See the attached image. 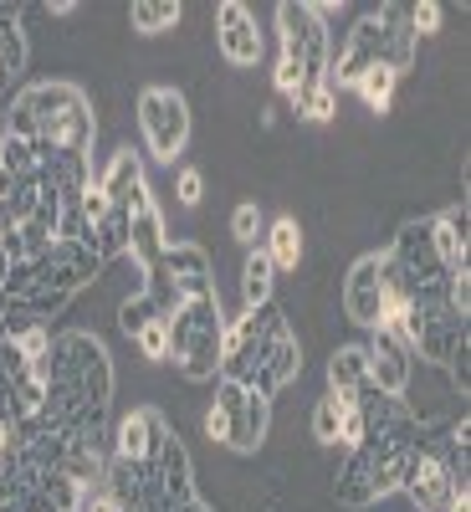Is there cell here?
<instances>
[{
	"label": "cell",
	"mask_w": 471,
	"mask_h": 512,
	"mask_svg": "<svg viewBox=\"0 0 471 512\" xmlns=\"http://www.w3.org/2000/svg\"><path fill=\"white\" fill-rule=\"evenodd\" d=\"M180 16H185L180 0H134V6H128V21H134V31H139V36L175 31V26H180Z\"/></svg>",
	"instance_id": "4316f807"
},
{
	"label": "cell",
	"mask_w": 471,
	"mask_h": 512,
	"mask_svg": "<svg viewBox=\"0 0 471 512\" xmlns=\"http://www.w3.org/2000/svg\"><path fill=\"white\" fill-rule=\"evenodd\" d=\"M221 349H226V313L221 297H190L169 313V359L190 384L221 379Z\"/></svg>",
	"instance_id": "ba28073f"
},
{
	"label": "cell",
	"mask_w": 471,
	"mask_h": 512,
	"mask_svg": "<svg viewBox=\"0 0 471 512\" xmlns=\"http://www.w3.org/2000/svg\"><path fill=\"white\" fill-rule=\"evenodd\" d=\"M287 313L277 303L267 308H251L236 323H226V349H221V379L241 384V390H262V364H267V344H272V328Z\"/></svg>",
	"instance_id": "8fae6325"
},
{
	"label": "cell",
	"mask_w": 471,
	"mask_h": 512,
	"mask_svg": "<svg viewBox=\"0 0 471 512\" xmlns=\"http://www.w3.org/2000/svg\"><path fill=\"white\" fill-rule=\"evenodd\" d=\"M364 436V425H359V395L344 400V395H323L313 405V441L318 446H359Z\"/></svg>",
	"instance_id": "ffe728a7"
},
{
	"label": "cell",
	"mask_w": 471,
	"mask_h": 512,
	"mask_svg": "<svg viewBox=\"0 0 471 512\" xmlns=\"http://www.w3.org/2000/svg\"><path fill=\"white\" fill-rule=\"evenodd\" d=\"M175 431V425L164 420V410H154V405H139V410H128L118 425H113V456H123V461H149L154 456V446Z\"/></svg>",
	"instance_id": "ac0fdd59"
},
{
	"label": "cell",
	"mask_w": 471,
	"mask_h": 512,
	"mask_svg": "<svg viewBox=\"0 0 471 512\" xmlns=\"http://www.w3.org/2000/svg\"><path fill=\"white\" fill-rule=\"evenodd\" d=\"M103 267H108V262H103L98 251H88L82 241L62 236V241H52L47 251H41L36 262H16V267H11L6 297H11L16 313H26V318H36V323L52 328V318H62L72 297L103 277Z\"/></svg>",
	"instance_id": "3957f363"
},
{
	"label": "cell",
	"mask_w": 471,
	"mask_h": 512,
	"mask_svg": "<svg viewBox=\"0 0 471 512\" xmlns=\"http://www.w3.org/2000/svg\"><path fill=\"white\" fill-rule=\"evenodd\" d=\"M98 492L108 497L113 512H154V492H149V472L139 461H123L108 451L103 461V477H98Z\"/></svg>",
	"instance_id": "d6986e66"
},
{
	"label": "cell",
	"mask_w": 471,
	"mask_h": 512,
	"mask_svg": "<svg viewBox=\"0 0 471 512\" xmlns=\"http://www.w3.org/2000/svg\"><path fill=\"white\" fill-rule=\"evenodd\" d=\"M175 195H180V205H200L205 200V175H200V169H180V175H175Z\"/></svg>",
	"instance_id": "d6a6232c"
},
{
	"label": "cell",
	"mask_w": 471,
	"mask_h": 512,
	"mask_svg": "<svg viewBox=\"0 0 471 512\" xmlns=\"http://www.w3.org/2000/svg\"><path fill=\"white\" fill-rule=\"evenodd\" d=\"M400 492L415 502V512H441V507H451L456 497H466V492H456V482H451V472H446V461L436 456L431 441L415 451V461H410V472H405Z\"/></svg>",
	"instance_id": "2e32d148"
},
{
	"label": "cell",
	"mask_w": 471,
	"mask_h": 512,
	"mask_svg": "<svg viewBox=\"0 0 471 512\" xmlns=\"http://www.w3.org/2000/svg\"><path fill=\"white\" fill-rule=\"evenodd\" d=\"M441 512H471V502H466V497H456V502H451V507H441Z\"/></svg>",
	"instance_id": "74e56055"
},
{
	"label": "cell",
	"mask_w": 471,
	"mask_h": 512,
	"mask_svg": "<svg viewBox=\"0 0 471 512\" xmlns=\"http://www.w3.org/2000/svg\"><path fill=\"white\" fill-rule=\"evenodd\" d=\"M262 251H267L272 272H292L297 262H303V231H297V216H277L262 231Z\"/></svg>",
	"instance_id": "484cf974"
},
{
	"label": "cell",
	"mask_w": 471,
	"mask_h": 512,
	"mask_svg": "<svg viewBox=\"0 0 471 512\" xmlns=\"http://www.w3.org/2000/svg\"><path fill=\"white\" fill-rule=\"evenodd\" d=\"M364 390H374L369 384V349L364 344H338L333 359H328V395L354 400Z\"/></svg>",
	"instance_id": "7402d4cb"
},
{
	"label": "cell",
	"mask_w": 471,
	"mask_h": 512,
	"mask_svg": "<svg viewBox=\"0 0 471 512\" xmlns=\"http://www.w3.org/2000/svg\"><path fill=\"white\" fill-rule=\"evenodd\" d=\"M333 31L313 0H282L277 6V93L297 98L328 82Z\"/></svg>",
	"instance_id": "52a82bcc"
},
{
	"label": "cell",
	"mask_w": 471,
	"mask_h": 512,
	"mask_svg": "<svg viewBox=\"0 0 471 512\" xmlns=\"http://www.w3.org/2000/svg\"><path fill=\"white\" fill-rule=\"evenodd\" d=\"M139 287L154 297V308L169 318L180 303H190V297H210L216 292V267H210V256L190 241H175V246H164L154 262L144 267Z\"/></svg>",
	"instance_id": "9c48e42d"
},
{
	"label": "cell",
	"mask_w": 471,
	"mask_h": 512,
	"mask_svg": "<svg viewBox=\"0 0 471 512\" xmlns=\"http://www.w3.org/2000/svg\"><path fill=\"white\" fill-rule=\"evenodd\" d=\"M139 134L144 154L159 164H175L190 144V103L175 88H144L139 93Z\"/></svg>",
	"instance_id": "7c38bea8"
},
{
	"label": "cell",
	"mask_w": 471,
	"mask_h": 512,
	"mask_svg": "<svg viewBox=\"0 0 471 512\" xmlns=\"http://www.w3.org/2000/svg\"><path fill=\"white\" fill-rule=\"evenodd\" d=\"M297 374H303V344H297L292 323L282 318L272 328V344H267V364H262V395H282L287 384H297Z\"/></svg>",
	"instance_id": "44dd1931"
},
{
	"label": "cell",
	"mask_w": 471,
	"mask_h": 512,
	"mask_svg": "<svg viewBox=\"0 0 471 512\" xmlns=\"http://www.w3.org/2000/svg\"><path fill=\"white\" fill-rule=\"evenodd\" d=\"M6 318H11V297H6V287H0V328H6Z\"/></svg>",
	"instance_id": "8d00e7d4"
},
{
	"label": "cell",
	"mask_w": 471,
	"mask_h": 512,
	"mask_svg": "<svg viewBox=\"0 0 471 512\" xmlns=\"http://www.w3.org/2000/svg\"><path fill=\"white\" fill-rule=\"evenodd\" d=\"M154 318H164V313L154 308V297H149L144 287H134V292H128L123 303H118V328H123L128 338H134V333H144ZM164 323H169V318H164Z\"/></svg>",
	"instance_id": "f1b7e54d"
},
{
	"label": "cell",
	"mask_w": 471,
	"mask_h": 512,
	"mask_svg": "<svg viewBox=\"0 0 471 512\" xmlns=\"http://www.w3.org/2000/svg\"><path fill=\"white\" fill-rule=\"evenodd\" d=\"M364 349H369V384L379 395H390V400H405L410 369H415L405 338L395 328H374V344H364Z\"/></svg>",
	"instance_id": "e0dca14e"
},
{
	"label": "cell",
	"mask_w": 471,
	"mask_h": 512,
	"mask_svg": "<svg viewBox=\"0 0 471 512\" xmlns=\"http://www.w3.org/2000/svg\"><path fill=\"white\" fill-rule=\"evenodd\" d=\"M272 292H277V272H272V262H267V251H262V246H251V251H246V262H241V313L267 308V303H272Z\"/></svg>",
	"instance_id": "d4e9b609"
},
{
	"label": "cell",
	"mask_w": 471,
	"mask_h": 512,
	"mask_svg": "<svg viewBox=\"0 0 471 512\" xmlns=\"http://www.w3.org/2000/svg\"><path fill=\"white\" fill-rule=\"evenodd\" d=\"M287 103H292V113H297V118H313V123H328V118L338 113V93L328 88V82H323V88H308V93L287 98Z\"/></svg>",
	"instance_id": "f546056e"
},
{
	"label": "cell",
	"mask_w": 471,
	"mask_h": 512,
	"mask_svg": "<svg viewBox=\"0 0 471 512\" xmlns=\"http://www.w3.org/2000/svg\"><path fill=\"white\" fill-rule=\"evenodd\" d=\"M410 26H415V36L441 31V6H436V0H420V6H410Z\"/></svg>",
	"instance_id": "836d02e7"
},
{
	"label": "cell",
	"mask_w": 471,
	"mask_h": 512,
	"mask_svg": "<svg viewBox=\"0 0 471 512\" xmlns=\"http://www.w3.org/2000/svg\"><path fill=\"white\" fill-rule=\"evenodd\" d=\"M431 236H436V251H441L446 272L471 277V267H466V200L461 205H446L441 216H431Z\"/></svg>",
	"instance_id": "603a6c76"
},
{
	"label": "cell",
	"mask_w": 471,
	"mask_h": 512,
	"mask_svg": "<svg viewBox=\"0 0 471 512\" xmlns=\"http://www.w3.org/2000/svg\"><path fill=\"white\" fill-rule=\"evenodd\" d=\"M0 134L21 139L31 149H67L88 154L98 139L93 98L77 82H31L6 108H0Z\"/></svg>",
	"instance_id": "7a4b0ae2"
},
{
	"label": "cell",
	"mask_w": 471,
	"mask_h": 512,
	"mask_svg": "<svg viewBox=\"0 0 471 512\" xmlns=\"http://www.w3.org/2000/svg\"><path fill=\"white\" fill-rule=\"evenodd\" d=\"M420 446H425V431H420L415 410L405 420H395V425H384V431H369L359 446H349L344 466H338V477H333L338 507L364 512L379 497L400 492V482H405V472H410V461H415Z\"/></svg>",
	"instance_id": "277c9868"
},
{
	"label": "cell",
	"mask_w": 471,
	"mask_h": 512,
	"mask_svg": "<svg viewBox=\"0 0 471 512\" xmlns=\"http://www.w3.org/2000/svg\"><path fill=\"white\" fill-rule=\"evenodd\" d=\"M395 88H400V72H390V67H374V72H364V77L354 82V93L364 98L369 113H390Z\"/></svg>",
	"instance_id": "83f0119b"
},
{
	"label": "cell",
	"mask_w": 471,
	"mask_h": 512,
	"mask_svg": "<svg viewBox=\"0 0 471 512\" xmlns=\"http://www.w3.org/2000/svg\"><path fill=\"white\" fill-rule=\"evenodd\" d=\"M216 47L231 67H256L267 57L262 26H256V16L241 6V0H221L216 6Z\"/></svg>",
	"instance_id": "9a60e30c"
},
{
	"label": "cell",
	"mask_w": 471,
	"mask_h": 512,
	"mask_svg": "<svg viewBox=\"0 0 471 512\" xmlns=\"http://www.w3.org/2000/svg\"><path fill=\"white\" fill-rule=\"evenodd\" d=\"M144 472H149L154 512H164V507H180V502L200 497V492H195V461H190V451H185L180 431H169V436L154 446V456L144 461Z\"/></svg>",
	"instance_id": "5bb4252c"
},
{
	"label": "cell",
	"mask_w": 471,
	"mask_h": 512,
	"mask_svg": "<svg viewBox=\"0 0 471 512\" xmlns=\"http://www.w3.org/2000/svg\"><path fill=\"white\" fill-rule=\"evenodd\" d=\"M415 26H410V6H400V0H390V6H374L364 11L344 41H338V52L328 62V88H354V82L374 67H390V72H405L415 62Z\"/></svg>",
	"instance_id": "8992f818"
},
{
	"label": "cell",
	"mask_w": 471,
	"mask_h": 512,
	"mask_svg": "<svg viewBox=\"0 0 471 512\" xmlns=\"http://www.w3.org/2000/svg\"><path fill=\"white\" fill-rule=\"evenodd\" d=\"M262 231H267V221H262V210H256V200H246V205L231 210V236H236L246 251L262 241Z\"/></svg>",
	"instance_id": "4dcf8cb0"
},
{
	"label": "cell",
	"mask_w": 471,
	"mask_h": 512,
	"mask_svg": "<svg viewBox=\"0 0 471 512\" xmlns=\"http://www.w3.org/2000/svg\"><path fill=\"white\" fill-rule=\"evenodd\" d=\"M431 446H436V456L446 461V472H451L456 492H471V420H466V415L451 420V425H446V436L431 441Z\"/></svg>",
	"instance_id": "cb8c5ba5"
},
{
	"label": "cell",
	"mask_w": 471,
	"mask_h": 512,
	"mask_svg": "<svg viewBox=\"0 0 471 512\" xmlns=\"http://www.w3.org/2000/svg\"><path fill=\"white\" fill-rule=\"evenodd\" d=\"M164 512H216V507L200 502V497H190V502H180V507H164Z\"/></svg>",
	"instance_id": "e575fe53"
},
{
	"label": "cell",
	"mask_w": 471,
	"mask_h": 512,
	"mask_svg": "<svg viewBox=\"0 0 471 512\" xmlns=\"http://www.w3.org/2000/svg\"><path fill=\"white\" fill-rule=\"evenodd\" d=\"M344 313L359 328H395L400 303L390 292V272H384V251H364L344 277Z\"/></svg>",
	"instance_id": "4fadbf2b"
},
{
	"label": "cell",
	"mask_w": 471,
	"mask_h": 512,
	"mask_svg": "<svg viewBox=\"0 0 471 512\" xmlns=\"http://www.w3.org/2000/svg\"><path fill=\"white\" fill-rule=\"evenodd\" d=\"M6 277H11V251H6V241H0V287H6Z\"/></svg>",
	"instance_id": "d590c367"
},
{
	"label": "cell",
	"mask_w": 471,
	"mask_h": 512,
	"mask_svg": "<svg viewBox=\"0 0 471 512\" xmlns=\"http://www.w3.org/2000/svg\"><path fill=\"white\" fill-rule=\"evenodd\" d=\"M466 308H471V277H446L436 287H420L395 318V333L405 338L410 359L451 369L466 359Z\"/></svg>",
	"instance_id": "5b68a950"
},
{
	"label": "cell",
	"mask_w": 471,
	"mask_h": 512,
	"mask_svg": "<svg viewBox=\"0 0 471 512\" xmlns=\"http://www.w3.org/2000/svg\"><path fill=\"white\" fill-rule=\"evenodd\" d=\"M272 431V400L262 390H241L231 379H216V400L205 410V436L231 451H256Z\"/></svg>",
	"instance_id": "30bf717a"
},
{
	"label": "cell",
	"mask_w": 471,
	"mask_h": 512,
	"mask_svg": "<svg viewBox=\"0 0 471 512\" xmlns=\"http://www.w3.org/2000/svg\"><path fill=\"white\" fill-rule=\"evenodd\" d=\"M113 354L98 333L88 328H62L52 333V349H47V415L62 441V472L82 487H98L103 477V461L113 446Z\"/></svg>",
	"instance_id": "6da1fadb"
},
{
	"label": "cell",
	"mask_w": 471,
	"mask_h": 512,
	"mask_svg": "<svg viewBox=\"0 0 471 512\" xmlns=\"http://www.w3.org/2000/svg\"><path fill=\"white\" fill-rule=\"evenodd\" d=\"M134 349H139L144 359L164 364V359H169V323H164V318H154L144 333H134Z\"/></svg>",
	"instance_id": "1f68e13d"
}]
</instances>
